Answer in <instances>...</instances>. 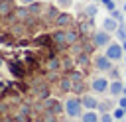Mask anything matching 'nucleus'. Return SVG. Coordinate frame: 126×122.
I'll return each mask as SVG.
<instances>
[{"label":"nucleus","mask_w":126,"mask_h":122,"mask_svg":"<svg viewBox=\"0 0 126 122\" xmlns=\"http://www.w3.org/2000/svg\"><path fill=\"white\" fill-rule=\"evenodd\" d=\"M55 2H57V6H59V8H63V10H65V8H69V6L73 4V0H55Z\"/></svg>","instance_id":"nucleus-18"},{"label":"nucleus","mask_w":126,"mask_h":122,"mask_svg":"<svg viewBox=\"0 0 126 122\" xmlns=\"http://www.w3.org/2000/svg\"><path fill=\"white\" fill-rule=\"evenodd\" d=\"M118 26H120V22H118L116 18H112L110 14L104 16V18H102V24H100V28H102L104 31H108V33H114V31L118 30Z\"/></svg>","instance_id":"nucleus-6"},{"label":"nucleus","mask_w":126,"mask_h":122,"mask_svg":"<svg viewBox=\"0 0 126 122\" xmlns=\"http://www.w3.org/2000/svg\"><path fill=\"white\" fill-rule=\"evenodd\" d=\"M112 33H108V31H104L102 28L100 30H96L94 33H93V37H91V41H93V45L94 47H106L110 41H112V37H110Z\"/></svg>","instance_id":"nucleus-3"},{"label":"nucleus","mask_w":126,"mask_h":122,"mask_svg":"<svg viewBox=\"0 0 126 122\" xmlns=\"http://www.w3.org/2000/svg\"><path fill=\"white\" fill-rule=\"evenodd\" d=\"M124 75H126V71H124Z\"/></svg>","instance_id":"nucleus-27"},{"label":"nucleus","mask_w":126,"mask_h":122,"mask_svg":"<svg viewBox=\"0 0 126 122\" xmlns=\"http://www.w3.org/2000/svg\"><path fill=\"white\" fill-rule=\"evenodd\" d=\"M57 67H59V61H57L55 57H51V59H49V63H47V69H51V71H53V69H57Z\"/></svg>","instance_id":"nucleus-20"},{"label":"nucleus","mask_w":126,"mask_h":122,"mask_svg":"<svg viewBox=\"0 0 126 122\" xmlns=\"http://www.w3.org/2000/svg\"><path fill=\"white\" fill-rule=\"evenodd\" d=\"M100 122H114V116H112V112H102V116H100Z\"/></svg>","instance_id":"nucleus-16"},{"label":"nucleus","mask_w":126,"mask_h":122,"mask_svg":"<svg viewBox=\"0 0 126 122\" xmlns=\"http://www.w3.org/2000/svg\"><path fill=\"white\" fill-rule=\"evenodd\" d=\"M114 35H116V39H118V41H124V39H126V26H122V24H120V26H118V30L114 31Z\"/></svg>","instance_id":"nucleus-14"},{"label":"nucleus","mask_w":126,"mask_h":122,"mask_svg":"<svg viewBox=\"0 0 126 122\" xmlns=\"http://www.w3.org/2000/svg\"><path fill=\"white\" fill-rule=\"evenodd\" d=\"M10 71H12V75H16V77H22V75H24L22 69H20L16 63H10Z\"/></svg>","instance_id":"nucleus-15"},{"label":"nucleus","mask_w":126,"mask_h":122,"mask_svg":"<svg viewBox=\"0 0 126 122\" xmlns=\"http://www.w3.org/2000/svg\"><path fill=\"white\" fill-rule=\"evenodd\" d=\"M96 12H98V6H96V2H94V4H89V6L85 8V14H87V18H94V16H96Z\"/></svg>","instance_id":"nucleus-13"},{"label":"nucleus","mask_w":126,"mask_h":122,"mask_svg":"<svg viewBox=\"0 0 126 122\" xmlns=\"http://www.w3.org/2000/svg\"><path fill=\"white\" fill-rule=\"evenodd\" d=\"M124 63H126V53H124Z\"/></svg>","instance_id":"nucleus-26"},{"label":"nucleus","mask_w":126,"mask_h":122,"mask_svg":"<svg viewBox=\"0 0 126 122\" xmlns=\"http://www.w3.org/2000/svg\"><path fill=\"white\" fill-rule=\"evenodd\" d=\"M93 63H94V67H96L98 71H102V73H108V71L114 67V61H112L106 53H102V55H94Z\"/></svg>","instance_id":"nucleus-4"},{"label":"nucleus","mask_w":126,"mask_h":122,"mask_svg":"<svg viewBox=\"0 0 126 122\" xmlns=\"http://www.w3.org/2000/svg\"><path fill=\"white\" fill-rule=\"evenodd\" d=\"M4 87H6V85H4V83H2V81H0V92H2V91H4Z\"/></svg>","instance_id":"nucleus-23"},{"label":"nucleus","mask_w":126,"mask_h":122,"mask_svg":"<svg viewBox=\"0 0 126 122\" xmlns=\"http://www.w3.org/2000/svg\"><path fill=\"white\" fill-rule=\"evenodd\" d=\"M112 116H114V120H122V118H126V108H122V106L116 104V108H112Z\"/></svg>","instance_id":"nucleus-12"},{"label":"nucleus","mask_w":126,"mask_h":122,"mask_svg":"<svg viewBox=\"0 0 126 122\" xmlns=\"http://www.w3.org/2000/svg\"><path fill=\"white\" fill-rule=\"evenodd\" d=\"M110 16H112V18H116L118 22H122V18H124V16H122V12H120V10H116V8H114V10H110Z\"/></svg>","instance_id":"nucleus-19"},{"label":"nucleus","mask_w":126,"mask_h":122,"mask_svg":"<svg viewBox=\"0 0 126 122\" xmlns=\"http://www.w3.org/2000/svg\"><path fill=\"white\" fill-rule=\"evenodd\" d=\"M45 104H47V108H49L53 114H59L61 110H65V106H61V102H59V100H47Z\"/></svg>","instance_id":"nucleus-11"},{"label":"nucleus","mask_w":126,"mask_h":122,"mask_svg":"<svg viewBox=\"0 0 126 122\" xmlns=\"http://www.w3.org/2000/svg\"><path fill=\"white\" fill-rule=\"evenodd\" d=\"M108 94L110 96H120V94H124V83L120 81V79H114V81H110V87H108Z\"/></svg>","instance_id":"nucleus-7"},{"label":"nucleus","mask_w":126,"mask_h":122,"mask_svg":"<svg viewBox=\"0 0 126 122\" xmlns=\"http://www.w3.org/2000/svg\"><path fill=\"white\" fill-rule=\"evenodd\" d=\"M81 122H100V116L96 110H85L81 116Z\"/></svg>","instance_id":"nucleus-10"},{"label":"nucleus","mask_w":126,"mask_h":122,"mask_svg":"<svg viewBox=\"0 0 126 122\" xmlns=\"http://www.w3.org/2000/svg\"><path fill=\"white\" fill-rule=\"evenodd\" d=\"M71 22H73V16H71V14H67V12H59V16L55 18V22H53V24H55V26H59V28H67Z\"/></svg>","instance_id":"nucleus-9"},{"label":"nucleus","mask_w":126,"mask_h":122,"mask_svg":"<svg viewBox=\"0 0 126 122\" xmlns=\"http://www.w3.org/2000/svg\"><path fill=\"white\" fill-rule=\"evenodd\" d=\"M65 114L69 116V118H81L83 116V110H85V106H83V102H81V98H77V96H71V98H67L65 100Z\"/></svg>","instance_id":"nucleus-1"},{"label":"nucleus","mask_w":126,"mask_h":122,"mask_svg":"<svg viewBox=\"0 0 126 122\" xmlns=\"http://www.w3.org/2000/svg\"><path fill=\"white\" fill-rule=\"evenodd\" d=\"M104 53H106V55L116 63V61H122V59H124V53H126V51H124L122 43L116 39V41H110V43L104 47Z\"/></svg>","instance_id":"nucleus-2"},{"label":"nucleus","mask_w":126,"mask_h":122,"mask_svg":"<svg viewBox=\"0 0 126 122\" xmlns=\"http://www.w3.org/2000/svg\"><path fill=\"white\" fill-rule=\"evenodd\" d=\"M108 87H110V81L106 79V77H94L93 81H91V91L93 92H96V94H104V92H108Z\"/></svg>","instance_id":"nucleus-5"},{"label":"nucleus","mask_w":126,"mask_h":122,"mask_svg":"<svg viewBox=\"0 0 126 122\" xmlns=\"http://www.w3.org/2000/svg\"><path fill=\"white\" fill-rule=\"evenodd\" d=\"M118 106L126 108V94H120V96H118Z\"/></svg>","instance_id":"nucleus-21"},{"label":"nucleus","mask_w":126,"mask_h":122,"mask_svg":"<svg viewBox=\"0 0 126 122\" xmlns=\"http://www.w3.org/2000/svg\"><path fill=\"white\" fill-rule=\"evenodd\" d=\"M71 122H75V120H71Z\"/></svg>","instance_id":"nucleus-28"},{"label":"nucleus","mask_w":126,"mask_h":122,"mask_svg":"<svg viewBox=\"0 0 126 122\" xmlns=\"http://www.w3.org/2000/svg\"><path fill=\"white\" fill-rule=\"evenodd\" d=\"M124 94H126V83H124Z\"/></svg>","instance_id":"nucleus-25"},{"label":"nucleus","mask_w":126,"mask_h":122,"mask_svg":"<svg viewBox=\"0 0 126 122\" xmlns=\"http://www.w3.org/2000/svg\"><path fill=\"white\" fill-rule=\"evenodd\" d=\"M10 10V2L8 0H0V14H6Z\"/></svg>","instance_id":"nucleus-17"},{"label":"nucleus","mask_w":126,"mask_h":122,"mask_svg":"<svg viewBox=\"0 0 126 122\" xmlns=\"http://www.w3.org/2000/svg\"><path fill=\"white\" fill-rule=\"evenodd\" d=\"M81 102H83L85 110H96V108H98V100H96L93 94H83V96H81Z\"/></svg>","instance_id":"nucleus-8"},{"label":"nucleus","mask_w":126,"mask_h":122,"mask_svg":"<svg viewBox=\"0 0 126 122\" xmlns=\"http://www.w3.org/2000/svg\"><path fill=\"white\" fill-rule=\"evenodd\" d=\"M20 2H22V4H28V6H30V4H33V2H37V0H20Z\"/></svg>","instance_id":"nucleus-22"},{"label":"nucleus","mask_w":126,"mask_h":122,"mask_svg":"<svg viewBox=\"0 0 126 122\" xmlns=\"http://www.w3.org/2000/svg\"><path fill=\"white\" fill-rule=\"evenodd\" d=\"M120 43H122V47H124V51H126V39H124V41H120Z\"/></svg>","instance_id":"nucleus-24"}]
</instances>
